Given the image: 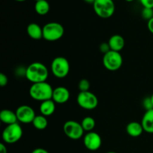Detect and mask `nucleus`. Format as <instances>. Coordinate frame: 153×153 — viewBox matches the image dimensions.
<instances>
[{
	"label": "nucleus",
	"mask_w": 153,
	"mask_h": 153,
	"mask_svg": "<svg viewBox=\"0 0 153 153\" xmlns=\"http://www.w3.org/2000/svg\"><path fill=\"white\" fill-rule=\"evenodd\" d=\"M126 130L127 134L132 137H140L144 131L141 123L135 122V121L129 123L126 126Z\"/></svg>",
	"instance_id": "nucleus-15"
},
{
	"label": "nucleus",
	"mask_w": 153,
	"mask_h": 153,
	"mask_svg": "<svg viewBox=\"0 0 153 153\" xmlns=\"http://www.w3.org/2000/svg\"><path fill=\"white\" fill-rule=\"evenodd\" d=\"M31 153H49L46 149L43 148H36L31 152Z\"/></svg>",
	"instance_id": "nucleus-28"
},
{
	"label": "nucleus",
	"mask_w": 153,
	"mask_h": 153,
	"mask_svg": "<svg viewBox=\"0 0 153 153\" xmlns=\"http://www.w3.org/2000/svg\"><path fill=\"white\" fill-rule=\"evenodd\" d=\"M14 1H18V2H22V1H26V0H14Z\"/></svg>",
	"instance_id": "nucleus-32"
},
{
	"label": "nucleus",
	"mask_w": 153,
	"mask_h": 153,
	"mask_svg": "<svg viewBox=\"0 0 153 153\" xmlns=\"http://www.w3.org/2000/svg\"><path fill=\"white\" fill-rule=\"evenodd\" d=\"M123 57L118 52L111 50L103 56L102 63L104 67L109 71H117L123 65Z\"/></svg>",
	"instance_id": "nucleus-7"
},
{
	"label": "nucleus",
	"mask_w": 153,
	"mask_h": 153,
	"mask_svg": "<svg viewBox=\"0 0 153 153\" xmlns=\"http://www.w3.org/2000/svg\"><path fill=\"white\" fill-rule=\"evenodd\" d=\"M147 28H148V29H149V31H150L152 34H153V18L152 19H151L150 20L148 21Z\"/></svg>",
	"instance_id": "nucleus-29"
},
{
	"label": "nucleus",
	"mask_w": 153,
	"mask_h": 153,
	"mask_svg": "<svg viewBox=\"0 0 153 153\" xmlns=\"http://www.w3.org/2000/svg\"><path fill=\"white\" fill-rule=\"evenodd\" d=\"M93 7L96 14L102 19L111 17L115 12V4L113 0H96Z\"/></svg>",
	"instance_id": "nucleus-4"
},
{
	"label": "nucleus",
	"mask_w": 153,
	"mask_h": 153,
	"mask_svg": "<svg viewBox=\"0 0 153 153\" xmlns=\"http://www.w3.org/2000/svg\"><path fill=\"white\" fill-rule=\"evenodd\" d=\"M111 50L120 52L125 46V40L123 37L120 34H114L109 38L108 41Z\"/></svg>",
	"instance_id": "nucleus-13"
},
{
	"label": "nucleus",
	"mask_w": 153,
	"mask_h": 153,
	"mask_svg": "<svg viewBox=\"0 0 153 153\" xmlns=\"http://www.w3.org/2000/svg\"><path fill=\"white\" fill-rule=\"evenodd\" d=\"M54 88L48 82L34 83L29 88V95L34 100L39 102L52 100Z\"/></svg>",
	"instance_id": "nucleus-2"
},
{
	"label": "nucleus",
	"mask_w": 153,
	"mask_h": 153,
	"mask_svg": "<svg viewBox=\"0 0 153 153\" xmlns=\"http://www.w3.org/2000/svg\"><path fill=\"white\" fill-rule=\"evenodd\" d=\"M77 103L82 108L85 110H94L98 106L99 100L97 96L91 91L79 92L77 96Z\"/></svg>",
	"instance_id": "nucleus-8"
},
{
	"label": "nucleus",
	"mask_w": 153,
	"mask_h": 153,
	"mask_svg": "<svg viewBox=\"0 0 153 153\" xmlns=\"http://www.w3.org/2000/svg\"><path fill=\"white\" fill-rule=\"evenodd\" d=\"M84 145L90 151H97L101 147L102 140L98 133L90 131L84 136Z\"/></svg>",
	"instance_id": "nucleus-11"
},
{
	"label": "nucleus",
	"mask_w": 153,
	"mask_h": 153,
	"mask_svg": "<svg viewBox=\"0 0 153 153\" xmlns=\"http://www.w3.org/2000/svg\"><path fill=\"white\" fill-rule=\"evenodd\" d=\"M27 34L33 40L43 38V28L35 22H31L27 26Z\"/></svg>",
	"instance_id": "nucleus-14"
},
{
	"label": "nucleus",
	"mask_w": 153,
	"mask_h": 153,
	"mask_svg": "<svg viewBox=\"0 0 153 153\" xmlns=\"http://www.w3.org/2000/svg\"><path fill=\"white\" fill-rule=\"evenodd\" d=\"M79 89L80 92H85V91H89L91 88V83L88 79H83L79 82Z\"/></svg>",
	"instance_id": "nucleus-22"
},
{
	"label": "nucleus",
	"mask_w": 153,
	"mask_h": 153,
	"mask_svg": "<svg viewBox=\"0 0 153 153\" xmlns=\"http://www.w3.org/2000/svg\"><path fill=\"white\" fill-rule=\"evenodd\" d=\"M55 104L56 103L52 100L42 102L40 105V108H39L40 114L45 117H49L55 113V108H56Z\"/></svg>",
	"instance_id": "nucleus-18"
},
{
	"label": "nucleus",
	"mask_w": 153,
	"mask_h": 153,
	"mask_svg": "<svg viewBox=\"0 0 153 153\" xmlns=\"http://www.w3.org/2000/svg\"><path fill=\"white\" fill-rule=\"evenodd\" d=\"M126 1H128V2H131V1H134V0H125Z\"/></svg>",
	"instance_id": "nucleus-33"
},
{
	"label": "nucleus",
	"mask_w": 153,
	"mask_h": 153,
	"mask_svg": "<svg viewBox=\"0 0 153 153\" xmlns=\"http://www.w3.org/2000/svg\"><path fill=\"white\" fill-rule=\"evenodd\" d=\"M48 77L49 70L43 63H31L26 67L25 78L32 84L46 82Z\"/></svg>",
	"instance_id": "nucleus-1"
},
{
	"label": "nucleus",
	"mask_w": 153,
	"mask_h": 153,
	"mask_svg": "<svg viewBox=\"0 0 153 153\" xmlns=\"http://www.w3.org/2000/svg\"><path fill=\"white\" fill-rule=\"evenodd\" d=\"M84 1H85V2L88 3V4H94V1H96V0H84Z\"/></svg>",
	"instance_id": "nucleus-31"
},
{
	"label": "nucleus",
	"mask_w": 153,
	"mask_h": 153,
	"mask_svg": "<svg viewBox=\"0 0 153 153\" xmlns=\"http://www.w3.org/2000/svg\"><path fill=\"white\" fill-rule=\"evenodd\" d=\"M63 131L67 137L76 140L83 137L85 130L80 123L75 120H68L63 126Z\"/></svg>",
	"instance_id": "nucleus-9"
},
{
	"label": "nucleus",
	"mask_w": 153,
	"mask_h": 153,
	"mask_svg": "<svg viewBox=\"0 0 153 153\" xmlns=\"http://www.w3.org/2000/svg\"><path fill=\"white\" fill-rule=\"evenodd\" d=\"M70 93L67 88L63 86L54 88L52 100L56 104H64L70 100Z\"/></svg>",
	"instance_id": "nucleus-12"
},
{
	"label": "nucleus",
	"mask_w": 153,
	"mask_h": 153,
	"mask_svg": "<svg viewBox=\"0 0 153 153\" xmlns=\"http://www.w3.org/2000/svg\"><path fill=\"white\" fill-rule=\"evenodd\" d=\"M143 106L145 108V110H146V111L153 109V104L152 100H151V97H146L143 100Z\"/></svg>",
	"instance_id": "nucleus-24"
},
{
	"label": "nucleus",
	"mask_w": 153,
	"mask_h": 153,
	"mask_svg": "<svg viewBox=\"0 0 153 153\" xmlns=\"http://www.w3.org/2000/svg\"><path fill=\"white\" fill-rule=\"evenodd\" d=\"M34 10L37 14L40 16L46 15L50 10V5L46 0H40L37 1L34 4Z\"/></svg>",
	"instance_id": "nucleus-19"
},
{
	"label": "nucleus",
	"mask_w": 153,
	"mask_h": 153,
	"mask_svg": "<svg viewBox=\"0 0 153 153\" xmlns=\"http://www.w3.org/2000/svg\"><path fill=\"white\" fill-rule=\"evenodd\" d=\"M106 153H117V152H113V151H111V152H106Z\"/></svg>",
	"instance_id": "nucleus-35"
},
{
	"label": "nucleus",
	"mask_w": 153,
	"mask_h": 153,
	"mask_svg": "<svg viewBox=\"0 0 153 153\" xmlns=\"http://www.w3.org/2000/svg\"><path fill=\"white\" fill-rule=\"evenodd\" d=\"M0 120L7 126L16 123L18 121L16 111H13L9 109L1 110L0 112Z\"/></svg>",
	"instance_id": "nucleus-17"
},
{
	"label": "nucleus",
	"mask_w": 153,
	"mask_h": 153,
	"mask_svg": "<svg viewBox=\"0 0 153 153\" xmlns=\"http://www.w3.org/2000/svg\"><path fill=\"white\" fill-rule=\"evenodd\" d=\"M151 100H152V104H153V94H152V95L151 96Z\"/></svg>",
	"instance_id": "nucleus-34"
},
{
	"label": "nucleus",
	"mask_w": 153,
	"mask_h": 153,
	"mask_svg": "<svg viewBox=\"0 0 153 153\" xmlns=\"http://www.w3.org/2000/svg\"><path fill=\"white\" fill-rule=\"evenodd\" d=\"M34 1H40V0H34Z\"/></svg>",
	"instance_id": "nucleus-36"
},
{
	"label": "nucleus",
	"mask_w": 153,
	"mask_h": 153,
	"mask_svg": "<svg viewBox=\"0 0 153 153\" xmlns=\"http://www.w3.org/2000/svg\"><path fill=\"white\" fill-rule=\"evenodd\" d=\"M8 83V79L7 76L4 73H0V86L4 87Z\"/></svg>",
	"instance_id": "nucleus-26"
},
{
	"label": "nucleus",
	"mask_w": 153,
	"mask_h": 153,
	"mask_svg": "<svg viewBox=\"0 0 153 153\" xmlns=\"http://www.w3.org/2000/svg\"><path fill=\"white\" fill-rule=\"evenodd\" d=\"M141 124L144 131L149 134H153V109L145 112L142 118Z\"/></svg>",
	"instance_id": "nucleus-16"
},
{
	"label": "nucleus",
	"mask_w": 153,
	"mask_h": 153,
	"mask_svg": "<svg viewBox=\"0 0 153 153\" xmlns=\"http://www.w3.org/2000/svg\"><path fill=\"white\" fill-rule=\"evenodd\" d=\"M16 114L19 122L22 123H32L33 120L37 116L32 107L27 105L19 106L16 110Z\"/></svg>",
	"instance_id": "nucleus-10"
},
{
	"label": "nucleus",
	"mask_w": 153,
	"mask_h": 153,
	"mask_svg": "<svg viewBox=\"0 0 153 153\" xmlns=\"http://www.w3.org/2000/svg\"><path fill=\"white\" fill-rule=\"evenodd\" d=\"M0 153H7L6 146L3 143H0Z\"/></svg>",
	"instance_id": "nucleus-30"
},
{
	"label": "nucleus",
	"mask_w": 153,
	"mask_h": 153,
	"mask_svg": "<svg viewBox=\"0 0 153 153\" xmlns=\"http://www.w3.org/2000/svg\"><path fill=\"white\" fill-rule=\"evenodd\" d=\"M143 7L153 8V0H139Z\"/></svg>",
	"instance_id": "nucleus-27"
},
{
	"label": "nucleus",
	"mask_w": 153,
	"mask_h": 153,
	"mask_svg": "<svg viewBox=\"0 0 153 153\" xmlns=\"http://www.w3.org/2000/svg\"><path fill=\"white\" fill-rule=\"evenodd\" d=\"M32 125L36 129L44 130L48 126V120L43 115H37L33 120Z\"/></svg>",
	"instance_id": "nucleus-20"
},
{
	"label": "nucleus",
	"mask_w": 153,
	"mask_h": 153,
	"mask_svg": "<svg viewBox=\"0 0 153 153\" xmlns=\"http://www.w3.org/2000/svg\"><path fill=\"white\" fill-rule=\"evenodd\" d=\"M141 16L146 20L149 21L153 18V8L143 7L141 10Z\"/></svg>",
	"instance_id": "nucleus-23"
},
{
	"label": "nucleus",
	"mask_w": 153,
	"mask_h": 153,
	"mask_svg": "<svg viewBox=\"0 0 153 153\" xmlns=\"http://www.w3.org/2000/svg\"><path fill=\"white\" fill-rule=\"evenodd\" d=\"M23 131L18 123L6 126L1 134L4 143L7 144H13L19 141L22 137Z\"/></svg>",
	"instance_id": "nucleus-5"
},
{
	"label": "nucleus",
	"mask_w": 153,
	"mask_h": 153,
	"mask_svg": "<svg viewBox=\"0 0 153 153\" xmlns=\"http://www.w3.org/2000/svg\"><path fill=\"white\" fill-rule=\"evenodd\" d=\"M81 124H82V126L83 129L85 130V131L90 132V131H92L94 128H95L96 121L91 117H85L82 120Z\"/></svg>",
	"instance_id": "nucleus-21"
},
{
	"label": "nucleus",
	"mask_w": 153,
	"mask_h": 153,
	"mask_svg": "<svg viewBox=\"0 0 153 153\" xmlns=\"http://www.w3.org/2000/svg\"><path fill=\"white\" fill-rule=\"evenodd\" d=\"M51 72L58 79H64L70 73V66L68 60L64 57L58 56L51 63Z\"/></svg>",
	"instance_id": "nucleus-6"
},
{
	"label": "nucleus",
	"mask_w": 153,
	"mask_h": 153,
	"mask_svg": "<svg viewBox=\"0 0 153 153\" xmlns=\"http://www.w3.org/2000/svg\"><path fill=\"white\" fill-rule=\"evenodd\" d=\"M64 34V28L59 22H48L43 27V38L46 41H57L60 40Z\"/></svg>",
	"instance_id": "nucleus-3"
},
{
	"label": "nucleus",
	"mask_w": 153,
	"mask_h": 153,
	"mask_svg": "<svg viewBox=\"0 0 153 153\" xmlns=\"http://www.w3.org/2000/svg\"><path fill=\"white\" fill-rule=\"evenodd\" d=\"M100 51L102 52V53L104 54V55L105 54L108 53V52H110L111 48H110V46H109L108 43H101L100 46Z\"/></svg>",
	"instance_id": "nucleus-25"
}]
</instances>
